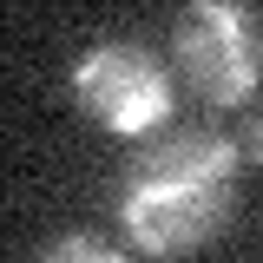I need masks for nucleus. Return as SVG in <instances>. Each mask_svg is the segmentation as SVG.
I'll use <instances>...</instances> for the list:
<instances>
[{
	"mask_svg": "<svg viewBox=\"0 0 263 263\" xmlns=\"http://www.w3.org/2000/svg\"><path fill=\"white\" fill-rule=\"evenodd\" d=\"M243 158L263 164V112H250V125H243Z\"/></svg>",
	"mask_w": 263,
	"mask_h": 263,
	"instance_id": "5",
	"label": "nucleus"
},
{
	"mask_svg": "<svg viewBox=\"0 0 263 263\" xmlns=\"http://www.w3.org/2000/svg\"><path fill=\"white\" fill-rule=\"evenodd\" d=\"M230 197H237V145H224L217 132H164L132 164L119 217L138 250L178 257L224 230Z\"/></svg>",
	"mask_w": 263,
	"mask_h": 263,
	"instance_id": "1",
	"label": "nucleus"
},
{
	"mask_svg": "<svg viewBox=\"0 0 263 263\" xmlns=\"http://www.w3.org/2000/svg\"><path fill=\"white\" fill-rule=\"evenodd\" d=\"M171 46H178V72L204 105H237L263 79V27L243 7H224V0L191 7L171 27Z\"/></svg>",
	"mask_w": 263,
	"mask_h": 263,
	"instance_id": "2",
	"label": "nucleus"
},
{
	"mask_svg": "<svg viewBox=\"0 0 263 263\" xmlns=\"http://www.w3.org/2000/svg\"><path fill=\"white\" fill-rule=\"evenodd\" d=\"M40 263H125V257H119L112 243H99V237H86V230H79V237L46 243V250H40Z\"/></svg>",
	"mask_w": 263,
	"mask_h": 263,
	"instance_id": "4",
	"label": "nucleus"
},
{
	"mask_svg": "<svg viewBox=\"0 0 263 263\" xmlns=\"http://www.w3.org/2000/svg\"><path fill=\"white\" fill-rule=\"evenodd\" d=\"M72 99H79V112L99 119L105 132H152L171 112V86H164L158 60L145 53V46H125V40H105L92 46L79 72H72Z\"/></svg>",
	"mask_w": 263,
	"mask_h": 263,
	"instance_id": "3",
	"label": "nucleus"
}]
</instances>
